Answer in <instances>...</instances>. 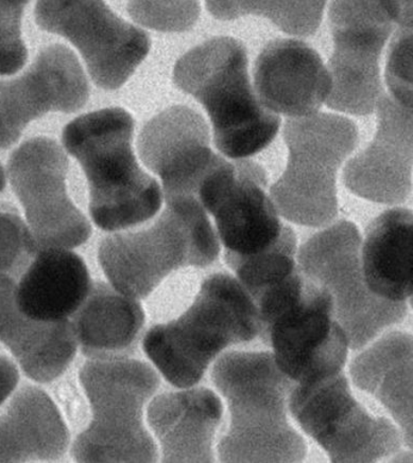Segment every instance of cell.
I'll list each match as a JSON object with an SVG mask.
<instances>
[{
  "instance_id": "1",
  "label": "cell",
  "mask_w": 413,
  "mask_h": 463,
  "mask_svg": "<svg viewBox=\"0 0 413 463\" xmlns=\"http://www.w3.org/2000/svg\"><path fill=\"white\" fill-rule=\"evenodd\" d=\"M211 378L229 405L230 424L217 446L221 462H301L307 448L287 418L295 383L271 352L231 351L214 364Z\"/></svg>"
},
{
  "instance_id": "2",
  "label": "cell",
  "mask_w": 413,
  "mask_h": 463,
  "mask_svg": "<svg viewBox=\"0 0 413 463\" xmlns=\"http://www.w3.org/2000/svg\"><path fill=\"white\" fill-rule=\"evenodd\" d=\"M134 126L127 110L110 108L78 117L62 134L88 178L91 217L102 231L144 223L162 206L159 184L134 156Z\"/></svg>"
},
{
  "instance_id": "3",
  "label": "cell",
  "mask_w": 413,
  "mask_h": 463,
  "mask_svg": "<svg viewBox=\"0 0 413 463\" xmlns=\"http://www.w3.org/2000/svg\"><path fill=\"white\" fill-rule=\"evenodd\" d=\"M174 81L206 109L214 144L225 156L245 159L275 138L281 118L264 107L252 88L248 54L239 41L219 36L177 61Z\"/></svg>"
},
{
  "instance_id": "4",
  "label": "cell",
  "mask_w": 413,
  "mask_h": 463,
  "mask_svg": "<svg viewBox=\"0 0 413 463\" xmlns=\"http://www.w3.org/2000/svg\"><path fill=\"white\" fill-rule=\"evenodd\" d=\"M258 335L255 301L235 278L218 273L203 281L180 317L148 330L143 349L166 381L187 389L198 384L222 351Z\"/></svg>"
},
{
  "instance_id": "5",
  "label": "cell",
  "mask_w": 413,
  "mask_h": 463,
  "mask_svg": "<svg viewBox=\"0 0 413 463\" xmlns=\"http://www.w3.org/2000/svg\"><path fill=\"white\" fill-rule=\"evenodd\" d=\"M152 224L101 241L98 260L110 286L133 299L149 296L172 271L206 268L219 239L198 199H175Z\"/></svg>"
},
{
  "instance_id": "6",
  "label": "cell",
  "mask_w": 413,
  "mask_h": 463,
  "mask_svg": "<svg viewBox=\"0 0 413 463\" xmlns=\"http://www.w3.org/2000/svg\"><path fill=\"white\" fill-rule=\"evenodd\" d=\"M255 302L258 335L295 384H312L342 373L349 342L335 318L331 295L299 267Z\"/></svg>"
},
{
  "instance_id": "7",
  "label": "cell",
  "mask_w": 413,
  "mask_h": 463,
  "mask_svg": "<svg viewBox=\"0 0 413 463\" xmlns=\"http://www.w3.org/2000/svg\"><path fill=\"white\" fill-rule=\"evenodd\" d=\"M80 381L90 401L89 428L73 441L77 462H157L158 449L145 428L144 409L161 378L130 356L89 360Z\"/></svg>"
},
{
  "instance_id": "8",
  "label": "cell",
  "mask_w": 413,
  "mask_h": 463,
  "mask_svg": "<svg viewBox=\"0 0 413 463\" xmlns=\"http://www.w3.org/2000/svg\"><path fill=\"white\" fill-rule=\"evenodd\" d=\"M289 159L270 189L277 213L307 227L329 226L338 215L337 173L360 144L359 128L345 117L317 113L283 126Z\"/></svg>"
},
{
  "instance_id": "9",
  "label": "cell",
  "mask_w": 413,
  "mask_h": 463,
  "mask_svg": "<svg viewBox=\"0 0 413 463\" xmlns=\"http://www.w3.org/2000/svg\"><path fill=\"white\" fill-rule=\"evenodd\" d=\"M361 243L355 224L339 221L302 244L298 256L302 273L330 293L335 318L352 350L365 348L407 315L406 301H388L370 291L362 273Z\"/></svg>"
},
{
  "instance_id": "10",
  "label": "cell",
  "mask_w": 413,
  "mask_h": 463,
  "mask_svg": "<svg viewBox=\"0 0 413 463\" xmlns=\"http://www.w3.org/2000/svg\"><path fill=\"white\" fill-rule=\"evenodd\" d=\"M412 8L408 2H334L329 16L334 52L328 70L331 90L325 104L345 114H373L383 92L379 60L394 24Z\"/></svg>"
},
{
  "instance_id": "11",
  "label": "cell",
  "mask_w": 413,
  "mask_h": 463,
  "mask_svg": "<svg viewBox=\"0 0 413 463\" xmlns=\"http://www.w3.org/2000/svg\"><path fill=\"white\" fill-rule=\"evenodd\" d=\"M288 404L301 429L331 462L379 461L402 447L400 431L389 420L363 409L343 372L312 384H295Z\"/></svg>"
},
{
  "instance_id": "12",
  "label": "cell",
  "mask_w": 413,
  "mask_h": 463,
  "mask_svg": "<svg viewBox=\"0 0 413 463\" xmlns=\"http://www.w3.org/2000/svg\"><path fill=\"white\" fill-rule=\"evenodd\" d=\"M70 159L57 141L34 137L11 154L8 176L41 250H70L91 236V226L67 195Z\"/></svg>"
},
{
  "instance_id": "13",
  "label": "cell",
  "mask_w": 413,
  "mask_h": 463,
  "mask_svg": "<svg viewBox=\"0 0 413 463\" xmlns=\"http://www.w3.org/2000/svg\"><path fill=\"white\" fill-rule=\"evenodd\" d=\"M34 14L43 30L78 49L102 90L120 89L149 53L146 31L121 20L103 2H39Z\"/></svg>"
},
{
  "instance_id": "14",
  "label": "cell",
  "mask_w": 413,
  "mask_h": 463,
  "mask_svg": "<svg viewBox=\"0 0 413 463\" xmlns=\"http://www.w3.org/2000/svg\"><path fill=\"white\" fill-rule=\"evenodd\" d=\"M267 184L262 165L225 157L202 183L198 200L215 218L226 254L255 256L279 242L286 225L266 193Z\"/></svg>"
},
{
  "instance_id": "15",
  "label": "cell",
  "mask_w": 413,
  "mask_h": 463,
  "mask_svg": "<svg viewBox=\"0 0 413 463\" xmlns=\"http://www.w3.org/2000/svg\"><path fill=\"white\" fill-rule=\"evenodd\" d=\"M90 97L88 79L70 48H43L21 77L0 80V150L16 144L30 122L51 112L76 113Z\"/></svg>"
},
{
  "instance_id": "16",
  "label": "cell",
  "mask_w": 413,
  "mask_h": 463,
  "mask_svg": "<svg viewBox=\"0 0 413 463\" xmlns=\"http://www.w3.org/2000/svg\"><path fill=\"white\" fill-rule=\"evenodd\" d=\"M141 162L163 182L165 200L198 199L200 186L224 158L211 149L203 117L185 105L154 116L141 128Z\"/></svg>"
},
{
  "instance_id": "17",
  "label": "cell",
  "mask_w": 413,
  "mask_h": 463,
  "mask_svg": "<svg viewBox=\"0 0 413 463\" xmlns=\"http://www.w3.org/2000/svg\"><path fill=\"white\" fill-rule=\"evenodd\" d=\"M376 109L375 137L345 165L343 184L362 199L400 205L408 200L412 187V109L384 91Z\"/></svg>"
},
{
  "instance_id": "18",
  "label": "cell",
  "mask_w": 413,
  "mask_h": 463,
  "mask_svg": "<svg viewBox=\"0 0 413 463\" xmlns=\"http://www.w3.org/2000/svg\"><path fill=\"white\" fill-rule=\"evenodd\" d=\"M253 72L255 90L264 107L289 118L317 114L331 94V80L322 57L299 40L268 43Z\"/></svg>"
},
{
  "instance_id": "19",
  "label": "cell",
  "mask_w": 413,
  "mask_h": 463,
  "mask_svg": "<svg viewBox=\"0 0 413 463\" xmlns=\"http://www.w3.org/2000/svg\"><path fill=\"white\" fill-rule=\"evenodd\" d=\"M224 405L205 387L165 392L148 406L147 420L162 462H214V440Z\"/></svg>"
},
{
  "instance_id": "20",
  "label": "cell",
  "mask_w": 413,
  "mask_h": 463,
  "mask_svg": "<svg viewBox=\"0 0 413 463\" xmlns=\"http://www.w3.org/2000/svg\"><path fill=\"white\" fill-rule=\"evenodd\" d=\"M17 281L0 277V343L7 347L29 379L46 384L66 372L78 350L72 320L41 322L17 306Z\"/></svg>"
},
{
  "instance_id": "21",
  "label": "cell",
  "mask_w": 413,
  "mask_h": 463,
  "mask_svg": "<svg viewBox=\"0 0 413 463\" xmlns=\"http://www.w3.org/2000/svg\"><path fill=\"white\" fill-rule=\"evenodd\" d=\"M70 440L57 405L40 387L24 384L0 413V462L59 461Z\"/></svg>"
},
{
  "instance_id": "22",
  "label": "cell",
  "mask_w": 413,
  "mask_h": 463,
  "mask_svg": "<svg viewBox=\"0 0 413 463\" xmlns=\"http://www.w3.org/2000/svg\"><path fill=\"white\" fill-rule=\"evenodd\" d=\"M91 286L82 257L66 250H41L17 284L16 302L30 318L59 322L75 315Z\"/></svg>"
},
{
  "instance_id": "23",
  "label": "cell",
  "mask_w": 413,
  "mask_h": 463,
  "mask_svg": "<svg viewBox=\"0 0 413 463\" xmlns=\"http://www.w3.org/2000/svg\"><path fill=\"white\" fill-rule=\"evenodd\" d=\"M72 317L78 345L90 360L130 356L145 326L139 302L101 281L92 283L88 298Z\"/></svg>"
},
{
  "instance_id": "24",
  "label": "cell",
  "mask_w": 413,
  "mask_h": 463,
  "mask_svg": "<svg viewBox=\"0 0 413 463\" xmlns=\"http://www.w3.org/2000/svg\"><path fill=\"white\" fill-rule=\"evenodd\" d=\"M354 384L379 401L402 430L412 448V337L391 332L362 351L351 363Z\"/></svg>"
},
{
  "instance_id": "25",
  "label": "cell",
  "mask_w": 413,
  "mask_h": 463,
  "mask_svg": "<svg viewBox=\"0 0 413 463\" xmlns=\"http://www.w3.org/2000/svg\"><path fill=\"white\" fill-rule=\"evenodd\" d=\"M361 268L373 294L388 301L411 298L413 225L408 209L392 208L369 224L361 243Z\"/></svg>"
},
{
  "instance_id": "26",
  "label": "cell",
  "mask_w": 413,
  "mask_h": 463,
  "mask_svg": "<svg viewBox=\"0 0 413 463\" xmlns=\"http://www.w3.org/2000/svg\"><path fill=\"white\" fill-rule=\"evenodd\" d=\"M295 254L297 239L292 228L285 226L279 242L270 250L250 257H238L225 252V260L255 301L298 269Z\"/></svg>"
},
{
  "instance_id": "27",
  "label": "cell",
  "mask_w": 413,
  "mask_h": 463,
  "mask_svg": "<svg viewBox=\"0 0 413 463\" xmlns=\"http://www.w3.org/2000/svg\"><path fill=\"white\" fill-rule=\"evenodd\" d=\"M209 12L222 21L246 14L269 18L283 33L295 36L316 33L323 16L325 2H208Z\"/></svg>"
},
{
  "instance_id": "28",
  "label": "cell",
  "mask_w": 413,
  "mask_h": 463,
  "mask_svg": "<svg viewBox=\"0 0 413 463\" xmlns=\"http://www.w3.org/2000/svg\"><path fill=\"white\" fill-rule=\"evenodd\" d=\"M39 250L17 210L0 203V277L20 280Z\"/></svg>"
},
{
  "instance_id": "29",
  "label": "cell",
  "mask_w": 413,
  "mask_h": 463,
  "mask_svg": "<svg viewBox=\"0 0 413 463\" xmlns=\"http://www.w3.org/2000/svg\"><path fill=\"white\" fill-rule=\"evenodd\" d=\"M398 24L388 53L386 80L394 100L412 109V12Z\"/></svg>"
},
{
  "instance_id": "30",
  "label": "cell",
  "mask_w": 413,
  "mask_h": 463,
  "mask_svg": "<svg viewBox=\"0 0 413 463\" xmlns=\"http://www.w3.org/2000/svg\"><path fill=\"white\" fill-rule=\"evenodd\" d=\"M129 14L135 22L159 31H187L194 26L200 14L196 2H132Z\"/></svg>"
},
{
  "instance_id": "31",
  "label": "cell",
  "mask_w": 413,
  "mask_h": 463,
  "mask_svg": "<svg viewBox=\"0 0 413 463\" xmlns=\"http://www.w3.org/2000/svg\"><path fill=\"white\" fill-rule=\"evenodd\" d=\"M28 2H0V76H12L26 64L22 17Z\"/></svg>"
},
{
  "instance_id": "32",
  "label": "cell",
  "mask_w": 413,
  "mask_h": 463,
  "mask_svg": "<svg viewBox=\"0 0 413 463\" xmlns=\"http://www.w3.org/2000/svg\"><path fill=\"white\" fill-rule=\"evenodd\" d=\"M18 381H20V373L15 364L9 357L0 355V406L15 391Z\"/></svg>"
},
{
  "instance_id": "33",
  "label": "cell",
  "mask_w": 413,
  "mask_h": 463,
  "mask_svg": "<svg viewBox=\"0 0 413 463\" xmlns=\"http://www.w3.org/2000/svg\"><path fill=\"white\" fill-rule=\"evenodd\" d=\"M5 187V175L2 164H0V193H3Z\"/></svg>"
}]
</instances>
